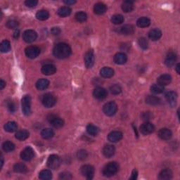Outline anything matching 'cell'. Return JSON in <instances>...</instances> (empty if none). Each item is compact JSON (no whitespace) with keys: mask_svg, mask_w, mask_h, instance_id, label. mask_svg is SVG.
Returning a JSON list of instances; mask_svg holds the SVG:
<instances>
[{"mask_svg":"<svg viewBox=\"0 0 180 180\" xmlns=\"http://www.w3.org/2000/svg\"><path fill=\"white\" fill-rule=\"evenodd\" d=\"M53 53L56 58L64 59L69 57L71 54V49L66 43H58L53 48Z\"/></svg>","mask_w":180,"mask_h":180,"instance_id":"cell-1","label":"cell"},{"mask_svg":"<svg viewBox=\"0 0 180 180\" xmlns=\"http://www.w3.org/2000/svg\"><path fill=\"white\" fill-rule=\"evenodd\" d=\"M118 170H119V165L117 163H109L104 168L103 174L105 177H112L118 173Z\"/></svg>","mask_w":180,"mask_h":180,"instance_id":"cell-2","label":"cell"},{"mask_svg":"<svg viewBox=\"0 0 180 180\" xmlns=\"http://www.w3.org/2000/svg\"><path fill=\"white\" fill-rule=\"evenodd\" d=\"M42 102L44 106L46 108L53 107L56 103V99L52 94L47 93L43 95L42 98Z\"/></svg>","mask_w":180,"mask_h":180,"instance_id":"cell-3","label":"cell"},{"mask_svg":"<svg viewBox=\"0 0 180 180\" xmlns=\"http://www.w3.org/2000/svg\"><path fill=\"white\" fill-rule=\"evenodd\" d=\"M118 110L117 104L113 101L108 102L104 106L103 111L104 113L108 116H113L116 113Z\"/></svg>","mask_w":180,"mask_h":180,"instance_id":"cell-4","label":"cell"},{"mask_svg":"<svg viewBox=\"0 0 180 180\" xmlns=\"http://www.w3.org/2000/svg\"><path fill=\"white\" fill-rule=\"evenodd\" d=\"M61 165V159L57 155H51L47 160L48 168L52 170H56Z\"/></svg>","mask_w":180,"mask_h":180,"instance_id":"cell-5","label":"cell"},{"mask_svg":"<svg viewBox=\"0 0 180 180\" xmlns=\"http://www.w3.org/2000/svg\"><path fill=\"white\" fill-rule=\"evenodd\" d=\"M22 111L25 115H29L31 113V99L28 95H26L22 99Z\"/></svg>","mask_w":180,"mask_h":180,"instance_id":"cell-6","label":"cell"},{"mask_svg":"<svg viewBox=\"0 0 180 180\" xmlns=\"http://www.w3.org/2000/svg\"><path fill=\"white\" fill-rule=\"evenodd\" d=\"M48 121L55 128H61L64 125L63 120L61 118L56 116L54 115H49L47 117Z\"/></svg>","mask_w":180,"mask_h":180,"instance_id":"cell-7","label":"cell"},{"mask_svg":"<svg viewBox=\"0 0 180 180\" xmlns=\"http://www.w3.org/2000/svg\"><path fill=\"white\" fill-rule=\"evenodd\" d=\"M81 173L87 179H92L95 174V168L90 165H83L81 168Z\"/></svg>","mask_w":180,"mask_h":180,"instance_id":"cell-8","label":"cell"},{"mask_svg":"<svg viewBox=\"0 0 180 180\" xmlns=\"http://www.w3.org/2000/svg\"><path fill=\"white\" fill-rule=\"evenodd\" d=\"M37 35L35 31L33 30H25L23 34V39L27 43H31L37 39Z\"/></svg>","mask_w":180,"mask_h":180,"instance_id":"cell-9","label":"cell"},{"mask_svg":"<svg viewBox=\"0 0 180 180\" xmlns=\"http://www.w3.org/2000/svg\"><path fill=\"white\" fill-rule=\"evenodd\" d=\"M35 153L31 147L28 146L24 149L21 154V157L23 160L30 161L34 158Z\"/></svg>","mask_w":180,"mask_h":180,"instance_id":"cell-10","label":"cell"},{"mask_svg":"<svg viewBox=\"0 0 180 180\" xmlns=\"http://www.w3.org/2000/svg\"><path fill=\"white\" fill-rule=\"evenodd\" d=\"M139 130H140L141 133L143 134L144 135H148V134L154 132L155 130V127L151 122H146L140 126Z\"/></svg>","mask_w":180,"mask_h":180,"instance_id":"cell-11","label":"cell"},{"mask_svg":"<svg viewBox=\"0 0 180 180\" xmlns=\"http://www.w3.org/2000/svg\"><path fill=\"white\" fill-rule=\"evenodd\" d=\"M25 54L30 58H35L40 53V49L36 46H30L25 49Z\"/></svg>","mask_w":180,"mask_h":180,"instance_id":"cell-12","label":"cell"},{"mask_svg":"<svg viewBox=\"0 0 180 180\" xmlns=\"http://www.w3.org/2000/svg\"><path fill=\"white\" fill-rule=\"evenodd\" d=\"M95 57L93 51L90 50L85 53V63L87 68H91L95 64Z\"/></svg>","mask_w":180,"mask_h":180,"instance_id":"cell-13","label":"cell"},{"mask_svg":"<svg viewBox=\"0 0 180 180\" xmlns=\"http://www.w3.org/2000/svg\"><path fill=\"white\" fill-rule=\"evenodd\" d=\"M108 93L107 91L103 87H96L93 92V96L95 99L98 100H102L106 98Z\"/></svg>","mask_w":180,"mask_h":180,"instance_id":"cell-14","label":"cell"},{"mask_svg":"<svg viewBox=\"0 0 180 180\" xmlns=\"http://www.w3.org/2000/svg\"><path fill=\"white\" fill-rule=\"evenodd\" d=\"M123 134L120 131H113L111 132L108 135V141L113 143H116V142L119 141L122 139Z\"/></svg>","mask_w":180,"mask_h":180,"instance_id":"cell-15","label":"cell"},{"mask_svg":"<svg viewBox=\"0 0 180 180\" xmlns=\"http://www.w3.org/2000/svg\"><path fill=\"white\" fill-rule=\"evenodd\" d=\"M42 72L45 76H51L56 72V68L53 64H46L42 68Z\"/></svg>","mask_w":180,"mask_h":180,"instance_id":"cell-16","label":"cell"},{"mask_svg":"<svg viewBox=\"0 0 180 180\" xmlns=\"http://www.w3.org/2000/svg\"><path fill=\"white\" fill-rule=\"evenodd\" d=\"M172 136H173V133L171 130L168 128H163L158 132V136L163 140H169L171 139Z\"/></svg>","mask_w":180,"mask_h":180,"instance_id":"cell-17","label":"cell"},{"mask_svg":"<svg viewBox=\"0 0 180 180\" xmlns=\"http://www.w3.org/2000/svg\"><path fill=\"white\" fill-rule=\"evenodd\" d=\"M165 99L170 106H175V104L177 103V93L173 92V91L168 92L166 93Z\"/></svg>","mask_w":180,"mask_h":180,"instance_id":"cell-18","label":"cell"},{"mask_svg":"<svg viewBox=\"0 0 180 180\" xmlns=\"http://www.w3.org/2000/svg\"><path fill=\"white\" fill-rule=\"evenodd\" d=\"M115 152V147L111 144H107L104 147L103 149V154L105 157L110 158L113 156Z\"/></svg>","mask_w":180,"mask_h":180,"instance_id":"cell-19","label":"cell"},{"mask_svg":"<svg viewBox=\"0 0 180 180\" xmlns=\"http://www.w3.org/2000/svg\"><path fill=\"white\" fill-rule=\"evenodd\" d=\"M171 81H172V77L170 75H168V74L162 75V76H160L157 80L158 84L163 86V87L169 85L171 82Z\"/></svg>","mask_w":180,"mask_h":180,"instance_id":"cell-20","label":"cell"},{"mask_svg":"<svg viewBox=\"0 0 180 180\" xmlns=\"http://www.w3.org/2000/svg\"><path fill=\"white\" fill-rule=\"evenodd\" d=\"M127 57L124 53H118L114 56V62L118 65H122V64L125 63L127 62Z\"/></svg>","mask_w":180,"mask_h":180,"instance_id":"cell-21","label":"cell"},{"mask_svg":"<svg viewBox=\"0 0 180 180\" xmlns=\"http://www.w3.org/2000/svg\"><path fill=\"white\" fill-rule=\"evenodd\" d=\"M173 178V172L169 169H165L158 174V179L160 180H169Z\"/></svg>","mask_w":180,"mask_h":180,"instance_id":"cell-22","label":"cell"},{"mask_svg":"<svg viewBox=\"0 0 180 180\" xmlns=\"http://www.w3.org/2000/svg\"><path fill=\"white\" fill-rule=\"evenodd\" d=\"M176 61H177V55L174 52H170L165 58V63L167 66L172 67L176 63Z\"/></svg>","mask_w":180,"mask_h":180,"instance_id":"cell-23","label":"cell"},{"mask_svg":"<svg viewBox=\"0 0 180 180\" xmlns=\"http://www.w3.org/2000/svg\"><path fill=\"white\" fill-rule=\"evenodd\" d=\"M107 10V7L106 6V4H104V3H101V2H99L95 4V7H94V12L97 15H102L104 13H106Z\"/></svg>","mask_w":180,"mask_h":180,"instance_id":"cell-24","label":"cell"},{"mask_svg":"<svg viewBox=\"0 0 180 180\" xmlns=\"http://www.w3.org/2000/svg\"><path fill=\"white\" fill-rule=\"evenodd\" d=\"M100 74L104 78H110L113 76L114 71L109 67H104L100 71Z\"/></svg>","mask_w":180,"mask_h":180,"instance_id":"cell-25","label":"cell"},{"mask_svg":"<svg viewBox=\"0 0 180 180\" xmlns=\"http://www.w3.org/2000/svg\"><path fill=\"white\" fill-rule=\"evenodd\" d=\"M134 31H135V28L132 25H123L121 29H120V32L121 33L125 35H132Z\"/></svg>","mask_w":180,"mask_h":180,"instance_id":"cell-26","label":"cell"},{"mask_svg":"<svg viewBox=\"0 0 180 180\" xmlns=\"http://www.w3.org/2000/svg\"><path fill=\"white\" fill-rule=\"evenodd\" d=\"M49 80L47 79H39L38 81L36 82V87L37 90H44L49 87Z\"/></svg>","mask_w":180,"mask_h":180,"instance_id":"cell-27","label":"cell"},{"mask_svg":"<svg viewBox=\"0 0 180 180\" xmlns=\"http://www.w3.org/2000/svg\"><path fill=\"white\" fill-rule=\"evenodd\" d=\"M162 36V33L158 29H153L149 33V38L152 39L153 41H156L159 39Z\"/></svg>","mask_w":180,"mask_h":180,"instance_id":"cell-28","label":"cell"},{"mask_svg":"<svg viewBox=\"0 0 180 180\" xmlns=\"http://www.w3.org/2000/svg\"><path fill=\"white\" fill-rule=\"evenodd\" d=\"M161 100L160 99L157 97V96H148L146 98V103L152 105V106H157V105H159L160 104Z\"/></svg>","mask_w":180,"mask_h":180,"instance_id":"cell-29","label":"cell"},{"mask_svg":"<svg viewBox=\"0 0 180 180\" xmlns=\"http://www.w3.org/2000/svg\"><path fill=\"white\" fill-rule=\"evenodd\" d=\"M151 24V21L147 17H141L136 21V25L140 28H146Z\"/></svg>","mask_w":180,"mask_h":180,"instance_id":"cell-30","label":"cell"},{"mask_svg":"<svg viewBox=\"0 0 180 180\" xmlns=\"http://www.w3.org/2000/svg\"><path fill=\"white\" fill-rule=\"evenodd\" d=\"M122 9L124 12H131L134 9V2L132 1H125L122 4Z\"/></svg>","mask_w":180,"mask_h":180,"instance_id":"cell-31","label":"cell"},{"mask_svg":"<svg viewBox=\"0 0 180 180\" xmlns=\"http://www.w3.org/2000/svg\"><path fill=\"white\" fill-rule=\"evenodd\" d=\"M53 135H54V132L51 128H45L41 132L42 137L44 139H49L52 138Z\"/></svg>","mask_w":180,"mask_h":180,"instance_id":"cell-32","label":"cell"},{"mask_svg":"<svg viewBox=\"0 0 180 180\" xmlns=\"http://www.w3.org/2000/svg\"><path fill=\"white\" fill-rule=\"evenodd\" d=\"M72 10L68 7H63L58 10V15L61 17H67L71 15Z\"/></svg>","mask_w":180,"mask_h":180,"instance_id":"cell-33","label":"cell"},{"mask_svg":"<svg viewBox=\"0 0 180 180\" xmlns=\"http://www.w3.org/2000/svg\"><path fill=\"white\" fill-rule=\"evenodd\" d=\"M13 170L17 173H25L28 171V168L24 164L18 163L13 166Z\"/></svg>","mask_w":180,"mask_h":180,"instance_id":"cell-34","label":"cell"},{"mask_svg":"<svg viewBox=\"0 0 180 180\" xmlns=\"http://www.w3.org/2000/svg\"><path fill=\"white\" fill-rule=\"evenodd\" d=\"M16 138L20 141H24L28 138L29 132L27 130H21L16 133Z\"/></svg>","mask_w":180,"mask_h":180,"instance_id":"cell-35","label":"cell"},{"mask_svg":"<svg viewBox=\"0 0 180 180\" xmlns=\"http://www.w3.org/2000/svg\"><path fill=\"white\" fill-rule=\"evenodd\" d=\"M49 13L46 10H40L36 13V18L39 21H45L49 18Z\"/></svg>","mask_w":180,"mask_h":180,"instance_id":"cell-36","label":"cell"},{"mask_svg":"<svg viewBox=\"0 0 180 180\" xmlns=\"http://www.w3.org/2000/svg\"><path fill=\"white\" fill-rule=\"evenodd\" d=\"M39 178L42 180H49L52 178V173L48 170H42L39 174Z\"/></svg>","mask_w":180,"mask_h":180,"instance_id":"cell-37","label":"cell"},{"mask_svg":"<svg viewBox=\"0 0 180 180\" xmlns=\"http://www.w3.org/2000/svg\"><path fill=\"white\" fill-rule=\"evenodd\" d=\"M4 130L8 132H13L17 130V124L15 122H8L4 125Z\"/></svg>","mask_w":180,"mask_h":180,"instance_id":"cell-38","label":"cell"},{"mask_svg":"<svg viewBox=\"0 0 180 180\" xmlns=\"http://www.w3.org/2000/svg\"><path fill=\"white\" fill-rule=\"evenodd\" d=\"M87 132L89 134L92 136H96L99 132V129L96 126L90 124L87 126Z\"/></svg>","mask_w":180,"mask_h":180,"instance_id":"cell-39","label":"cell"},{"mask_svg":"<svg viewBox=\"0 0 180 180\" xmlns=\"http://www.w3.org/2000/svg\"><path fill=\"white\" fill-rule=\"evenodd\" d=\"M2 149H3L4 151L7 153L12 152L15 149V145L13 144L12 142H11L9 141H5L3 145H2Z\"/></svg>","mask_w":180,"mask_h":180,"instance_id":"cell-40","label":"cell"},{"mask_svg":"<svg viewBox=\"0 0 180 180\" xmlns=\"http://www.w3.org/2000/svg\"><path fill=\"white\" fill-rule=\"evenodd\" d=\"M111 22L115 25H120L124 22V17L120 14L114 15L111 18Z\"/></svg>","mask_w":180,"mask_h":180,"instance_id":"cell-41","label":"cell"},{"mask_svg":"<svg viewBox=\"0 0 180 180\" xmlns=\"http://www.w3.org/2000/svg\"><path fill=\"white\" fill-rule=\"evenodd\" d=\"M0 49L2 53L9 52L11 49V44L10 42L8 40H4L1 43V46H0Z\"/></svg>","mask_w":180,"mask_h":180,"instance_id":"cell-42","label":"cell"},{"mask_svg":"<svg viewBox=\"0 0 180 180\" xmlns=\"http://www.w3.org/2000/svg\"><path fill=\"white\" fill-rule=\"evenodd\" d=\"M164 91V87L160 85H154L151 87V92L155 95H159L163 93Z\"/></svg>","mask_w":180,"mask_h":180,"instance_id":"cell-43","label":"cell"},{"mask_svg":"<svg viewBox=\"0 0 180 180\" xmlns=\"http://www.w3.org/2000/svg\"><path fill=\"white\" fill-rule=\"evenodd\" d=\"M75 18H76L77 21H78V22H80V23H82V22H85V21L87 20V14H86V13L80 12H77L76 13V16H75Z\"/></svg>","mask_w":180,"mask_h":180,"instance_id":"cell-44","label":"cell"},{"mask_svg":"<svg viewBox=\"0 0 180 180\" xmlns=\"http://www.w3.org/2000/svg\"><path fill=\"white\" fill-rule=\"evenodd\" d=\"M110 91H111V92L113 95H117L121 93L122 88L119 85H113L110 87Z\"/></svg>","mask_w":180,"mask_h":180,"instance_id":"cell-45","label":"cell"},{"mask_svg":"<svg viewBox=\"0 0 180 180\" xmlns=\"http://www.w3.org/2000/svg\"><path fill=\"white\" fill-rule=\"evenodd\" d=\"M139 45L142 49H146L149 47V42L144 37H141L139 39Z\"/></svg>","mask_w":180,"mask_h":180,"instance_id":"cell-46","label":"cell"},{"mask_svg":"<svg viewBox=\"0 0 180 180\" xmlns=\"http://www.w3.org/2000/svg\"><path fill=\"white\" fill-rule=\"evenodd\" d=\"M88 156L87 152L85 150H80L77 154V157L80 160H84Z\"/></svg>","mask_w":180,"mask_h":180,"instance_id":"cell-47","label":"cell"},{"mask_svg":"<svg viewBox=\"0 0 180 180\" xmlns=\"http://www.w3.org/2000/svg\"><path fill=\"white\" fill-rule=\"evenodd\" d=\"M18 26V22L15 20L8 21L7 23V27L9 29L16 28Z\"/></svg>","mask_w":180,"mask_h":180,"instance_id":"cell-48","label":"cell"},{"mask_svg":"<svg viewBox=\"0 0 180 180\" xmlns=\"http://www.w3.org/2000/svg\"><path fill=\"white\" fill-rule=\"evenodd\" d=\"M59 178L63 180H68L72 179V175L71 173H67V172H63V173H61L59 175Z\"/></svg>","mask_w":180,"mask_h":180,"instance_id":"cell-49","label":"cell"},{"mask_svg":"<svg viewBox=\"0 0 180 180\" xmlns=\"http://www.w3.org/2000/svg\"><path fill=\"white\" fill-rule=\"evenodd\" d=\"M38 2L37 0H27L25 2V4L26 5V7H28L29 8H33L37 6Z\"/></svg>","mask_w":180,"mask_h":180,"instance_id":"cell-50","label":"cell"},{"mask_svg":"<svg viewBox=\"0 0 180 180\" xmlns=\"http://www.w3.org/2000/svg\"><path fill=\"white\" fill-rule=\"evenodd\" d=\"M141 118L143 120H146V121H147V120L151 119L152 114L151 112H144L141 115Z\"/></svg>","mask_w":180,"mask_h":180,"instance_id":"cell-51","label":"cell"},{"mask_svg":"<svg viewBox=\"0 0 180 180\" xmlns=\"http://www.w3.org/2000/svg\"><path fill=\"white\" fill-rule=\"evenodd\" d=\"M7 106H8V108H9V111L12 113L16 111V105L12 101L8 102Z\"/></svg>","mask_w":180,"mask_h":180,"instance_id":"cell-52","label":"cell"},{"mask_svg":"<svg viewBox=\"0 0 180 180\" xmlns=\"http://www.w3.org/2000/svg\"><path fill=\"white\" fill-rule=\"evenodd\" d=\"M52 33L53 35H58L61 33V30L59 28H53L52 29Z\"/></svg>","mask_w":180,"mask_h":180,"instance_id":"cell-53","label":"cell"},{"mask_svg":"<svg viewBox=\"0 0 180 180\" xmlns=\"http://www.w3.org/2000/svg\"><path fill=\"white\" fill-rule=\"evenodd\" d=\"M137 171L136 170H134L132 171V176L130 177V179L132 180H135L136 178H137Z\"/></svg>","mask_w":180,"mask_h":180,"instance_id":"cell-54","label":"cell"},{"mask_svg":"<svg viewBox=\"0 0 180 180\" xmlns=\"http://www.w3.org/2000/svg\"><path fill=\"white\" fill-rule=\"evenodd\" d=\"M5 86H6V82H5L3 80H1V81H0V89L3 90Z\"/></svg>","mask_w":180,"mask_h":180,"instance_id":"cell-55","label":"cell"},{"mask_svg":"<svg viewBox=\"0 0 180 180\" xmlns=\"http://www.w3.org/2000/svg\"><path fill=\"white\" fill-rule=\"evenodd\" d=\"M19 34H20V31L18 30H16L14 33H13V37H14V38H18V36H19Z\"/></svg>","mask_w":180,"mask_h":180,"instance_id":"cell-56","label":"cell"},{"mask_svg":"<svg viewBox=\"0 0 180 180\" xmlns=\"http://www.w3.org/2000/svg\"><path fill=\"white\" fill-rule=\"evenodd\" d=\"M63 2L66 4H73L76 3V1H73V0H72V1H70V0H68V1H64Z\"/></svg>","mask_w":180,"mask_h":180,"instance_id":"cell-57","label":"cell"},{"mask_svg":"<svg viewBox=\"0 0 180 180\" xmlns=\"http://www.w3.org/2000/svg\"><path fill=\"white\" fill-rule=\"evenodd\" d=\"M179 67H180V65H179V63H177V66H176V71L177 72L178 74H179V72H180V71H179Z\"/></svg>","mask_w":180,"mask_h":180,"instance_id":"cell-58","label":"cell"}]
</instances>
